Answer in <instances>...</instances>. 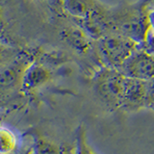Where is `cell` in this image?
Listing matches in <instances>:
<instances>
[{
    "mask_svg": "<svg viewBox=\"0 0 154 154\" xmlns=\"http://www.w3.org/2000/svg\"><path fill=\"white\" fill-rule=\"evenodd\" d=\"M124 75L116 69L103 66L94 77V90L111 110L120 109Z\"/></svg>",
    "mask_w": 154,
    "mask_h": 154,
    "instance_id": "obj_2",
    "label": "cell"
},
{
    "mask_svg": "<svg viewBox=\"0 0 154 154\" xmlns=\"http://www.w3.org/2000/svg\"><path fill=\"white\" fill-rule=\"evenodd\" d=\"M66 11L76 19H84L97 10L100 5L96 0H63Z\"/></svg>",
    "mask_w": 154,
    "mask_h": 154,
    "instance_id": "obj_7",
    "label": "cell"
},
{
    "mask_svg": "<svg viewBox=\"0 0 154 154\" xmlns=\"http://www.w3.org/2000/svg\"><path fill=\"white\" fill-rule=\"evenodd\" d=\"M139 47L141 43L118 33H111L97 41L98 53L104 66L116 69Z\"/></svg>",
    "mask_w": 154,
    "mask_h": 154,
    "instance_id": "obj_1",
    "label": "cell"
},
{
    "mask_svg": "<svg viewBox=\"0 0 154 154\" xmlns=\"http://www.w3.org/2000/svg\"><path fill=\"white\" fill-rule=\"evenodd\" d=\"M74 154H95L87 143L86 140V130L79 126L77 129V136H76V146Z\"/></svg>",
    "mask_w": 154,
    "mask_h": 154,
    "instance_id": "obj_10",
    "label": "cell"
},
{
    "mask_svg": "<svg viewBox=\"0 0 154 154\" xmlns=\"http://www.w3.org/2000/svg\"><path fill=\"white\" fill-rule=\"evenodd\" d=\"M146 108L154 110V76L146 81Z\"/></svg>",
    "mask_w": 154,
    "mask_h": 154,
    "instance_id": "obj_11",
    "label": "cell"
},
{
    "mask_svg": "<svg viewBox=\"0 0 154 154\" xmlns=\"http://www.w3.org/2000/svg\"><path fill=\"white\" fill-rule=\"evenodd\" d=\"M31 64L27 58L17 57L0 67V91H11L22 85L24 72Z\"/></svg>",
    "mask_w": 154,
    "mask_h": 154,
    "instance_id": "obj_5",
    "label": "cell"
},
{
    "mask_svg": "<svg viewBox=\"0 0 154 154\" xmlns=\"http://www.w3.org/2000/svg\"><path fill=\"white\" fill-rule=\"evenodd\" d=\"M51 73L48 69L38 63H32L24 72L22 78V89L31 91L37 90L49 81Z\"/></svg>",
    "mask_w": 154,
    "mask_h": 154,
    "instance_id": "obj_6",
    "label": "cell"
},
{
    "mask_svg": "<svg viewBox=\"0 0 154 154\" xmlns=\"http://www.w3.org/2000/svg\"><path fill=\"white\" fill-rule=\"evenodd\" d=\"M29 154H69V150L65 146L43 138H37L29 150Z\"/></svg>",
    "mask_w": 154,
    "mask_h": 154,
    "instance_id": "obj_8",
    "label": "cell"
},
{
    "mask_svg": "<svg viewBox=\"0 0 154 154\" xmlns=\"http://www.w3.org/2000/svg\"><path fill=\"white\" fill-rule=\"evenodd\" d=\"M153 111H154V110H153Z\"/></svg>",
    "mask_w": 154,
    "mask_h": 154,
    "instance_id": "obj_15",
    "label": "cell"
},
{
    "mask_svg": "<svg viewBox=\"0 0 154 154\" xmlns=\"http://www.w3.org/2000/svg\"><path fill=\"white\" fill-rule=\"evenodd\" d=\"M148 22L150 30L154 33V6L148 10Z\"/></svg>",
    "mask_w": 154,
    "mask_h": 154,
    "instance_id": "obj_14",
    "label": "cell"
},
{
    "mask_svg": "<svg viewBox=\"0 0 154 154\" xmlns=\"http://www.w3.org/2000/svg\"><path fill=\"white\" fill-rule=\"evenodd\" d=\"M17 136L8 127H0V154H12L17 150Z\"/></svg>",
    "mask_w": 154,
    "mask_h": 154,
    "instance_id": "obj_9",
    "label": "cell"
},
{
    "mask_svg": "<svg viewBox=\"0 0 154 154\" xmlns=\"http://www.w3.org/2000/svg\"><path fill=\"white\" fill-rule=\"evenodd\" d=\"M118 70L126 77L146 81L154 76V56L139 47L122 63Z\"/></svg>",
    "mask_w": 154,
    "mask_h": 154,
    "instance_id": "obj_3",
    "label": "cell"
},
{
    "mask_svg": "<svg viewBox=\"0 0 154 154\" xmlns=\"http://www.w3.org/2000/svg\"><path fill=\"white\" fill-rule=\"evenodd\" d=\"M13 59H14V57L13 55L12 51L7 48L6 46H4L3 45L0 43V67L4 66L5 65H7L9 62H11Z\"/></svg>",
    "mask_w": 154,
    "mask_h": 154,
    "instance_id": "obj_13",
    "label": "cell"
},
{
    "mask_svg": "<svg viewBox=\"0 0 154 154\" xmlns=\"http://www.w3.org/2000/svg\"><path fill=\"white\" fill-rule=\"evenodd\" d=\"M146 81L124 77L120 109L126 112H137L146 108Z\"/></svg>",
    "mask_w": 154,
    "mask_h": 154,
    "instance_id": "obj_4",
    "label": "cell"
},
{
    "mask_svg": "<svg viewBox=\"0 0 154 154\" xmlns=\"http://www.w3.org/2000/svg\"><path fill=\"white\" fill-rule=\"evenodd\" d=\"M141 48L148 54L154 56V33L149 29L144 41L141 43Z\"/></svg>",
    "mask_w": 154,
    "mask_h": 154,
    "instance_id": "obj_12",
    "label": "cell"
}]
</instances>
